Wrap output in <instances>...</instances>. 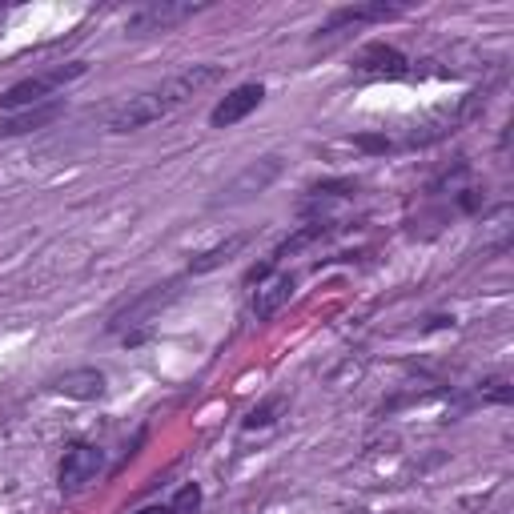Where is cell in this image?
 <instances>
[{
    "label": "cell",
    "mask_w": 514,
    "mask_h": 514,
    "mask_svg": "<svg viewBox=\"0 0 514 514\" xmlns=\"http://www.w3.org/2000/svg\"><path fill=\"white\" fill-rule=\"evenodd\" d=\"M221 65H189L181 73H173L169 81L145 89V93H133L129 101H121L113 113H109V133H137L169 113H177L181 105H189L197 93H205L209 85L221 81Z\"/></svg>",
    "instance_id": "obj_1"
},
{
    "label": "cell",
    "mask_w": 514,
    "mask_h": 514,
    "mask_svg": "<svg viewBox=\"0 0 514 514\" xmlns=\"http://www.w3.org/2000/svg\"><path fill=\"white\" fill-rule=\"evenodd\" d=\"M85 73H89L85 61H69V65H57V69H45V73H33V77L9 85L5 93H0V117H5V113H21V109H33V105H41V101H53L57 89L81 81Z\"/></svg>",
    "instance_id": "obj_2"
},
{
    "label": "cell",
    "mask_w": 514,
    "mask_h": 514,
    "mask_svg": "<svg viewBox=\"0 0 514 514\" xmlns=\"http://www.w3.org/2000/svg\"><path fill=\"white\" fill-rule=\"evenodd\" d=\"M282 169H286V161H282L278 153H266V157L249 161L233 181L221 185V193L213 197V205L221 209V205H245V201H253V197H262V193L282 177Z\"/></svg>",
    "instance_id": "obj_3"
},
{
    "label": "cell",
    "mask_w": 514,
    "mask_h": 514,
    "mask_svg": "<svg viewBox=\"0 0 514 514\" xmlns=\"http://www.w3.org/2000/svg\"><path fill=\"white\" fill-rule=\"evenodd\" d=\"M205 5H189V0H149V5L133 9L125 17V33L129 37H153V33H169L173 25L197 17Z\"/></svg>",
    "instance_id": "obj_4"
},
{
    "label": "cell",
    "mask_w": 514,
    "mask_h": 514,
    "mask_svg": "<svg viewBox=\"0 0 514 514\" xmlns=\"http://www.w3.org/2000/svg\"><path fill=\"white\" fill-rule=\"evenodd\" d=\"M402 13H406V5H386V0H370V5H346V9H334V13L318 25L314 41L342 37L346 29H358V25H386V21H398Z\"/></svg>",
    "instance_id": "obj_5"
},
{
    "label": "cell",
    "mask_w": 514,
    "mask_h": 514,
    "mask_svg": "<svg viewBox=\"0 0 514 514\" xmlns=\"http://www.w3.org/2000/svg\"><path fill=\"white\" fill-rule=\"evenodd\" d=\"M181 298V282H165V286H153L145 294H137L133 302H125L113 318H109V334L117 330H133V326H145L153 314H161L165 306H173Z\"/></svg>",
    "instance_id": "obj_6"
},
{
    "label": "cell",
    "mask_w": 514,
    "mask_h": 514,
    "mask_svg": "<svg viewBox=\"0 0 514 514\" xmlns=\"http://www.w3.org/2000/svg\"><path fill=\"white\" fill-rule=\"evenodd\" d=\"M101 470H105V450L93 446V442H77V446L65 450L61 470H57V482H61L65 494H77V490H85Z\"/></svg>",
    "instance_id": "obj_7"
},
{
    "label": "cell",
    "mask_w": 514,
    "mask_h": 514,
    "mask_svg": "<svg viewBox=\"0 0 514 514\" xmlns=\"http://www.w3.org/2000/svg\"><path fill=\"white\" fill-rule=\"evenodd\" d=\"M354 73H358V77H386V81H402V77H410L414 69H410V57H406L402 49L374 41V45H366V49H358V53H354Z\"/></svg>",
    "instance_id": "obj_8"
},
{
    "label": "cell",
    "mask_w": 514,
    "mask_h": 514,
    "mask_svg": "<svg viewBox=\"0 0 514 514\" xmlns=\"http://www.w3.org/2000/svg\"><path fill=\"white\" fill-rule=\"evenodd\" d=\"M266 101V85H257V81H245V85H237V89H229L217 105H213V113H209V125L213 129H233L237 121H245L257 105Z\"/></svg>",
    "instance_id": "obj_9"
},
{
    "label": "cell",
    "mask_w": 514,
    "mask_h": 514,
    "mask_svg": "<svg viewBox=\"0 0 514 514\" xmlns=\"http://www.w3.org/2000/svg\"><path fill=\"white\" fill-rule=\"evenodd\" d=\"M57 117H65V101H61V97L41 101V105L21 109V113H5V117H0V141L25 137V133H41V129H49Z\"/></svg>",
    "instance_id": "obj_10"
},
{
    "label": "cell",
    "mask_w": 514,
    "mask_h": 514,
    "mask_svg": "<svg viewBox=\"0 0 514 514\" xmlns=\"http://www.w3.org/2000/svg\"><path fill=\"white\" fill-rule=\"evenodd\" d=\"M294 290H298V278L294 274H270L266 282H257V290H253V318L257 322H270L282 306H290Z\"/></svg>",
    "instance_id": "obj_11"
},
{
    "label": "cell",
    "mask_w": 514,
    "mask_h": 514,
    "mask_svg": "<svg viewBox=\"0 0 514 514\" xmlns=\"http://www.w3.org/2000/svg\"><path fill=\"white\" fill-rule=\"evenodd\" d=\"M53 390L65 394V398H73V402H97V398H105L109 378H105V370H97V366H81V370L61 374V378L53 382Z\"/></svg>",
    "instance_id": "obj_12"
},
{
    "label": "cell",
    "mask_w": 514,
    "mask_h": 514,
    "mask_svg": "<svg viewBox=\"0 0 514 514\" xmlns=\"http://www.w3.org/2000/svg\"><path fill=\"white\" fill-rule=\"evenodd\" d=\"M330 229H334V221H310V225H302V229H298L294 237H286V241H282V245L274 249V257H270V262L278 266V262H282V257H294V253H302L306 245L322 241V237H326Z\"/></svg>",
    "instance_id": "obj_13"
},
{
    "label": "cell",
    "mask_w": 514,
    "mask_h": 514,
    "mask_svg": "<svg viewBox=\"0 0 514 514\" xmlns=\"http://www.w3.org/2000/svg\"><path fill=\"white\" fill-rule=\"evenodd\" d=\"M286 406H290L286 394H274V398H266V402H257V406L241 418V430H270V426L286 414Z\"/></svg>",
    "instance_id": "obj_14"
},
{
    "label": "cell",
    "mask_w": 514,
    "mask_h": 514,
    "mask_svg": "<svg viewBox=\"0 0 514 514\" xmlns=\"http://www.w3.org/2000/svg\"><path fill=\"white\" fill-rule=\"evenodd\" d=\"M245 245V237L237 233V237H229V241H221V245H213V249H205V253H197L193 262H189V274H209V270H217V266H225L229 257L237 253Z\"/></svg>",
    "instance_id": "obj_15"
},
{
    "label": "cell",
    "mask_w": 514,
    "mask_h": 514,
    "mask_svg": "<svg viewBox=\"0 0 514 514\" xmlns=\"http://www.w3.org/2000/svg\"><path fill=\"white\" fill-rule=\"evenodd\" d=\"M354 193H358V181H350V177H338V181H318V185H310V205H326V201L354 197Z\"/></svg>",
    "instance_id": "obj_16"
},
{
    "label": "cell",
    "mask_w": 514,
    "mask_h": 514,
    "mask_svg": "<svg viewBox=\"0 0 514 514\" xmlns=\"http://www.w3.org/2000/svg\"><path fill=\"white\" fill-rule=\"evenodd\" d=\"M510 398H514L510 378L494 374V378H482V382H478V402H482V406H506Z\"/></svg>",
    "instance_id": "obj_17"
},
{
    "label": "cell",
    "mask_w": 514,
    "mask_h": 514,
    "mask_svg": "<svg viewBox=\"0 0 514 514\" xmlns=\"http://www.w3.org/2000/svg\"><path fill=\"white\" fill-rule=\"evenodd\" d=\"M201 506V486L197 482H185L181 490H177V498H173V510L177 514H193Z\"/></svg>",
    "instance_id": "obj_18"
},
{
    "label": "cell",
    "mask_w": 514,
    "mask_h": 514,
    "mask_svg": "<svg viewBox=\"0 0 514 514\" xmlns=\"http://www.w3.org/2000/svg\"><path fill=\"white\" fill-rule=\"evenodd\" d=\"M354 145L366 149V153H390V149H394V141H390V137H378V133H358Z\"/></svg>",
    "instance_id": "obj_19"
},
{
    "label": "cell",
    "mask_w": 514,
    "mask_h": 514,
    "mask_svg": "<svg viewBox=\"0 0 514 514\" xmlns=\"http://www.w3.org/2000/svg\"><path fill=\"white\" fill-rule=\"evenodd\" d=\"M133 514H177V510H173V502H149V506L133 510Z\"/></svg>",
    "instance_id": "obj_20"
},
{
    "label": "cell",
    "mask_w": 514,
    "mask_h": 514,
    "mask_svg": "<svg viewBox=\"0 0 514 514\" xmlns=\"http://www.w3.org/2000/svg\"><path fill=\"white\" fill-rule=\"evenodd\" d=\"M5 17H9V9H0V21H5Z\"/></svg>",
    "instance_id": "obj_21"
}]
</instances>
